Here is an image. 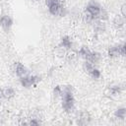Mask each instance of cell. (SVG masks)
Wrapping results in <instances>:
<instances>
[{
  "mask_svg": "<svg viewBox=\"0 0 126 126\" xmlns=\"http://www.w3.org/2000/svg\"><path fill=\"white\" fill-rule=\"evenodd\" d=\"M62 88V94H61V99H62V108L65 112L71 113L75 109V98H74V89L72 86H61Z\"/></svg>",
  "mask_w": 126,
  "mask_h": 126,
  "instance_id": "1",
  "label": "cell"
},
{
  "mask_svg": "<svg viewBox=\"0 0 126 126\" xmlns=\"http://www.w3.org/2000/svg\"><path fill=\"white\" fill-rule=\"evenodd\" d=\"M100 9H101V6L97 2L91 1L86 6V13H88L89 15H91L94 18V20L95 21V20H98V15H99Z\"/></svg>",
  "mask_w": 126,
  "mask_h": 126,
  "instance_id": "2",
  "label": "cell"
},
{
  "mask_svg": "<svg viewBox=\"0 0 126 126\" xmlns=\"http://www.w3.org/2000/svg\"><path fill=\"white\" fill-rule=\"evenodd\" d=\"M45 4H46V6L48 8V11L51 15H53V16L60 15L61 9L63 7L60 0H46Z\"/></svg>",
  "mask_w": 126,
  "mask_h": 126,
  "instance_id": "3",
  "label": "cell"
},
{
  "mask_svg": "<svg viewBox=\"0 0 126 126\" xmlns=\"http://www.w3.org/2000/svg\"><path fill=\"white\" fill-rule=\"evenodd\" d=\"M40 81V77L38 76H35V75H27V76H24L22 78H20V82H21V85L26 88V89H29L34 85H36L38 82Z\"/></svg>",
  "mask_w": 126,
  "mask_h": 126,
  "instance_id": "4",
  "label": "cell"
},
{
  "mask_svg": "<svg viewBox=\"0 0 126 126\" xmlns=\"http://www.w3.org/2000/svg\"><path fill=\"white\" fill-rule=\"evenodd\" d=\"M126 53V47L125 44H119V45H114L108 48L107 54L109 57H118V56H124Z\"/></svg>",
  "mask_w": 126,
  "mask_h": 126,
  "instance_id": "5",
  "label": "cell"
},
{
  "mask_svg": "<svg viewBox=\"0 0 126 126\" xmlns=\"http://www.w3.org/2000/svg\"><path fill=\"white\" fill-rule=\"evenodd\" d=\"M13 26V19L8 16V15H4L0 18V27L5 31V32H9L11 30Z\"/></svg>",
  "mask_w": 126,
  "mask_h": 126,
  "instance_id": "6",
  "label": "cell"
},
{
  "mask_svg": "<svg viewBox=\"0 0 126 126\" xmlns=\"http://www.w3.org/2000/svg\"><path fill=\"white\" fill-rule=\"evenodd\" d=\"M15 73H16V75H17L19 78H22V77L27 76V75L30 74L28 68H27L24 64H22V63H20V62H18V63L15 64Z\"/></svg>",
  "mask_w": 126,
  "mask_h": 126,
  "instance_id": "7",
  "label": "cell"
},
{
  "mask_svg": "<svg viewBox=\"0 0 126 126\" xmlns=\"http://www.w3.org/2000/svg\"><path fill=\"white\" fill-rule=\"evenodd\" d=\"M91 120V116H90V113L87 112V111H82L80 114H79V117H78V121L77 123L79 125H86L90 122Z\"/></svg>",
  "mask_w": 126,
  "mask_h": 126,
  "instance_id": "8",
  "label": "cell"
},
{
  "mask_svg": "<svg viewBox=\"0 0 126 126\" xmlns=\"http://www.w3.org/2000/svg\"><path fill=\"white\" fill-rule=\"evenodd\" d=\"M105 24L103 21L100 20H95L94 21V31L96 33H101L103 32H105Z\"/></svg>",
  "mask_w": 126,
  "mask_h": 126,
  "instance_id": "9",
  "label": "cell"
},
{
  "mask_svg": "<svg viewBox=\"0 0 126 126\" xmlns=\"http://www.w3.org/2000/svg\"><path fill=\"white\" fill-rule=\"evenodd\" d=\"M59 45H60V46H62L63 48H65L66 50H69V49H71V48H72L73 43H72L71 38H70L69 36L65 35V36H63V37L61 38V41H60Z\"/></svg>",
  "mask_w": 126,
  "mask_h": 126,
  "instance_id": "10",
  "label": "cell"
},
{
  "mask_svg": "<svg viewBox=\"0 0 126 126\" xmlns=\"http://www.w3.org/2000/svg\"><path fill=\"white\" fill-rule=\"evenodd\" d=\"M121 87L118 85H114V86H110L107 88V94L109 96H113V95H117L120 94L121 93Z\"/></svg>",
  "mask_w": 126,
  "mask_h": 126,
  "instance_id": "11",
  "label": "cell"
},
{
  "mask_svg": "<svg viewBox=\"0 0 126 126\" xmlns=\"http://www.w3.org/2000/svg\"><path fill=\"white\" fill-rule=\"evenodd\" d=\"M91 50H90V48L88 47V46H82L80 49H79V52H78V55L80 56V57H82V58H84L85 60H87L88 58H89V56H90V54H91Z\"/></svg>",
  "mask_w": 126,
  "mask_h": 126,
  "instance_id": "12",
  "label": "cell"
},
{
  "mask_svg": "<svg viewBox=\"0 0 126 126\" xmlns=\"http://www.w3.org/2000/svg\"><path fill=\"white\" fill-rule=\"evenodd\" d=\"M125 24V18L122 16H116L113 19V26L116 29H121Z\"/></svg>",
  "mask_w": 126,
  "mask_h": 126,
  "instance_id": "13",
  "label": "cell"
},
{
  "mask_svg": "<svg viewBox=\"0 0 126 126\" xmlns=\"http://www.w3.org/2000/svg\"><path fill=\"white\" fill-rule=\"evenodd\" d=\"M100 57H101L100 56V53H98L96 51H92L91 54H90V56H89V58L87 60L90 61L93 64H95V63H97L100 60Z\"/></svg>",
  "mask_w": 126,
  "mask_h": 126,
  "instance_id": "14",
  "label": "cell"
},
{
  "mask_svg": "<svg viewBox=\"0 0 126 126\" xmlns=\"http://www.w3.org/2000/svg\"><path fill=\"white\" fill-rule=\"evenodd\" d=\"M3 92H4V97L7 98V99H10V98L14 97L15 94H16L15 90H14L13 88H11V87H8V88L4 89Z\"/></svg>",
  "mask_w": 126,
  "mask_h": 126,
  "instance_id": "15",
  "label": "cell"
},
{
  "mask_svg": "<svg viewBox=\"0 0 126 126\" xmlns=\"http://www.w3.org/2000/svg\"><path fill=\"white\" fill-rule=\"evenodd\" d=\"M114 116L116 118H119V119H125V116H126V109L125 107H120V108H117L114 112Z\"/></svg>",
  "mask_w": 126,
  "mask_h": 126,
  "instance_id": "16",
  "label": "cell"
},
{
  "mask_svg": "<svg viewBox=\"0 0 126 126\" xmlns=\"http://www.w3.org/2000/svg\"><path fill=\"white\" fill-rule=\"evenodd\" d=\"M66 51H67V50H66L65 48H63L62 46L58 45V46H57V47H55V49H54V54H55L57 57L62 58V57H64V56H65Z\"/></svg>",
  "mask_w": 126,
  "mask_h": 126,
  "instance_id": "17",
  "label": "cell"
},
{
  "mask_svg": "<svg viewBox=\"0 0 126 126\" xmlns=\"http://www.w3.org/2000/svg\"><path fill=\"white\" fill-rule=\"evenodd\" d=\"M94 68V64L91 63V62L88 61V60H86V61L84 62V64H83V69H84V71L87 72L88 74H90L91 71H92Z\"/></svg>",
  "mask_w": 126,
  "mask_h": 126,
  "instance_id": "18",
  "label": "cell"
},
{
  "mask_svg": "<svg viewBox=\"0 0 126 126\" xmlns=\"http://www.w3.org/2000/svg\"><path fill=\"white\" fill-rule=\"evenodd\" d=\"M107 19H108V13L106 12L105 9L101 8V9H100V12H99V15H98V20L104 22V21L107 20Z\"/></svg>",
  "mask_w": 126,
  "mask_h": 126,
  "instance_id": "19",
  "label": "cell"
},
{
  "mask_svg": "<svg viewBox=\"0 0 126 126\" xmlns=\"http://www.w3.org/2000/svg\"><path fill=\"white\" fill-rule=\"evenodd\" d=\"M61 94H62V88H61V86H56L53 89V96L54 97H61Z\"/></svg>",
  "mask_w": 126,
  "mask_h": 126,
  "instance_id": "20",
  "label": "cell"
},
{
  "mask_svg": "<svg viewBox=\"0 0 126 126\" xmlns=\"http://www.w3.org/2000/svg\"><path fill=\"white\" fill-rule=\"evenodd\" d=\"M90 75L94 78V79H95V80H97V79H99V77H100V71L98 70V69H96L95 67L91 71V73H90Z\"/></svg>",
  "mask_w": 126,
  "mask_h": 126,
  "instance_id": "21",
  "label": "cell"
},
{
  "mask_svg": "<svg viewBox=\"0 0 126 126\" xmlns=\"http://www.w3.org/2000/svg\"><path fill=\"white\" fill-rule=\"evenodd\" d=\"M41 122L39 121V119H37V118H32L30 122H29V124L30 125H39Z\"/></svg>",
  "mask_w": 126,
  "mask_h": 126,
  "instance_id": "22",
  "label": "cell"
},
{
  "mask_svg": "<svg viewBox=\"0 0 126 126\" xmlns=\"http://www.w3.org/2000/svg\"><path fill=\"white\" fill-rule=\"evenodd\" d=\"M126 5L125 4H123L122 6H121V9H120V11H121V16L122 17H124L125 18V16H126Z\"/></svg>",
  "mask_w": 126,
  "mask_h": 126,
  "instance_id": "23",
  "label": "cell"
},
{
  "mask_svg": "<svg viewBox=\"0 0 126 126\" xmlns=\"http://www.w3.org/2000/svg\"><path fill=\"white\" fill-rule=\"evenodd\" d=\"M4 97V92H3V89L0 88V98Z\"/></svg>",
  "mask_w": 126,
  "mask_h": 126,
  "instance_id": "24",
  "label": "cell"
},
{
  "mask_svg": "<svg viewBox=\"0 0 126 126\" xmlns=\"http://www.w3.org/2000/svg\"><path fill=\"white\" fill-rule=\"evenodd\" d=\"M30 1H32V2H36V1H38V0H30Z\"/></svg>",
  "mask_w": 126,
  "mask_h": 126,
  "instance_id": "25",
  "label": "cell"
}]
</instances>
